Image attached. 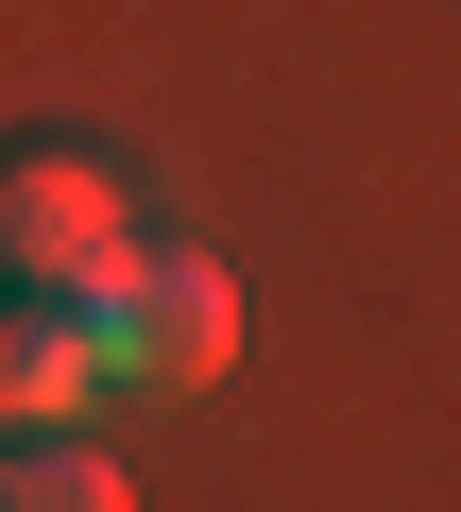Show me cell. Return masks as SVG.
<instances>
[{"mask_svg":"<svg viewBox=\"0 0 461 512\" xmlns=\"http://www.w3.org/2000/svg\"><path fill=\"white\" fill-rule=\"evenodd\" d=\"M137 256V188L86 137H0V291H103Z\"/></svg>","mask_w":461,"mask_h":512,"instance_id":"1","label":"cell"},{"mask_svg":"<svg viewBox=\"0 0 461 512\" xmlns=\"http://www.w3.org/2000/svg\"><path fill=\"white\" fill-rule=\"evenodd\" d=\"M86 325H103V393H205L240 359V291H222V256H188V239H137L86 291Z\"/></svg>","mask_w":461,"mask_h":512,"instance_id":"2","label":"cell"},{"mask_svg":"<svg viewBox=\"0 0 461 512\" xmlns=\"http://www.w3.org/2000/svg\"><path fill=\"white\" fill-rule=\"evenodd\" d=\"M103 393V325L86 291H0V427H52Z\"/></svg>","mask_w":461,"mask_h":512,"instance_id":"3","label":"cell"},{"mask_svg":"<svg viewBox=\"0 0 461 512\" xmlns=\"http://www.w3.org/2000/svg\"><path fill=\"white\" fill-rule=\"evenodd\" d=\"M0 512H120V461L52 410V427H0Z\"/></svg>","mask_w":461,"mask_h":512,"instance_id":"4","label":"cell"}]
</instances>
